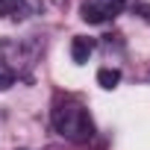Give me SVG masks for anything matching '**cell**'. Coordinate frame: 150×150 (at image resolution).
Instances as JSON below:
<instances>
[{"mask_svg":"<svg viewBox=\"0 0 150 150\" xmlns=\"http://www.w3.org/2000/svg\"><path fill=\"white\" fill-rule=\"evenodd\" d=\"M50 124L53 129L74 141V144H86L94 138V121L88 115V109L80 103V100H74V97H59L50 109Z\"/></svg>","mask_w":150,"mask_h":150,"instance_id":"1","label":"cell"},{"mask_svg":"<svg viewBox=\"0 0 150 150\" xmlns=\"http://www.w3.org/2000/svg\"><path fill=\"white\" fill-rule=\"evenodd\" d=\"M15 86V71L6 65V62H0V91H6Z\"/></svg>","mask_w":150,"mask_h":150,"instance_id":"6","label":"cell"},{"mask_svg":"<svg viewBox=\"0 0 150 150\" xmlns=\"http://www.w3.org/2000/svg\"><path fill=\"white\" fill-rule=\"evenodd\" d=\"M97 83H100L103 88H115V86L121 83V71H118V68H100V71H97Z\"/></svg>","mask_w":150,"mask_h":150,"instance_id":"5","label":"cell"},{"mask_svg":"<svg viewBox=\"0 0 150 150\" xmlns=\"http://www.w3.org/2000/svg\"><path fill=\"white\" fill-rule=\"evenodd\" d=\"M94 47H97L94 38H88V35H74V41H71V59L77 62V65H83V62H88V56L94 53Z\"/></svg>","mask_w":150,"mask_h":150,"instance_id":"3","label":"cell"},{"mask_svg":"<svg viewBox=\"0 0 150 150\" xmlns=\"http://www.w3.org/2000/svg\"><path fill=\"white\" fill-rule=\"evenodd\" d=\"M124 0H83L80 6V18L86 24H109L124 12Z\"/></svg>","mask_w":150,"mask_h":150,"instance_id":"2","label":"cell"},{"mask_svg":"<svg viewBox=\"0 0 150 150\" xmlns=\"http://www.w3.org/2000/svg\"><path fill=\"white\" fill-rule=\"evenodd\" d=\"M0 15L12 21H24L30 15V3L27 0H0Z\"/></svg>","mask_w":150,"mask_h":150,"instance_id":"4","label":"cell"}]
</instances>
